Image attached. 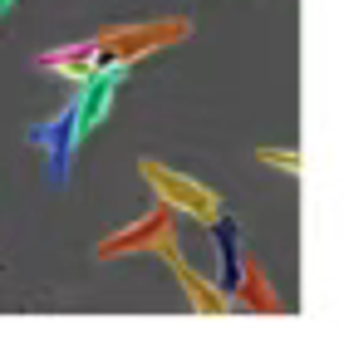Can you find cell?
<instances>
[{
	"label": "cell",
	"instance_id": "2",
	"mask_svg": "<svg viewBox=\"0 0 344 354\" xmlns=\"http://www.w3.org/2000/svg\"><path fill=\"white\" fill-rule=\"evenodd\" d=\"M138 172H143V183H148L153 202H162L172 216L197 221V227H211L217 216H227L222 192H211L207 183H197V177H187V172H178V167H167V162H157V158H138Z\"/></svg>",
	"mask_w": 344,
	"mask_h": 354
},
{
	"label": "cell",
	"instance_id": "5",
	"mask_svg": "<svg viewBox=\"0 0 344 354\" xmlns=\"http://www.w3.org/2000/svg\"><path fill=\"white\" fill-rule=\"evenodd\" d=\"M128 69H133V64H104V69L84 74V79L74 84V104H79V123H84V133H94V128L108 118L113 94H118V84L128 79Z\"/></svg>",
	"mask_w": 344,
	"mask_h": 354
},
{
	"label": "cell",
	"instance_id": "8",
	"mask_svg": "<svg viewBox=\"0 0 344 354\" xmlns=\"http://www.w3.org/2000/svg\"><path fill=\"white\" fill-rule=\"evenodd\" d=\"M256 158H261L266 167H280V172H300V153H290V148H261V153H256Z\"/></svg>",
	"mask_w": 344,
	"mask_h": 354
},
{
	"label": "cell",
	"instance_id": "6",
	"mask_svg": "<svg viewBox=\"0 0 344 354\" xmlns=\"http://www.w3.org/2000/svg\"><path fill=\"white\" fill-rule=\"evenodd\" d=\"M167 266H172V276L182 281L192 310H202V315H227V310H231V295H227L217 281H211V276H202L197 266H187V256H172Z\"/></svg>",
	"mask_w": 344,
	"mask_h": 354
},
{
	"label": "cell",
	"instance_id": "1",
	"mask_svg": "<svg viewBox=\"0 0 344 354\" xmlns=\"http://www.w3.org/2000/svg\"><path fill=\"white\" fill-rule=\"evenodd\" d=\"M192 35L187 15H162V20H133V25H104L89 39H74V44H55V50L39 55V69H50L59 79H84L104 64H138L148 55H162L172 44H182Z\"/></svg>",
	"mask_w": 344,
	"mask_h": 354
},
{
	"label": "cell",
	"instance_id": "4",
	"mask_svg": "<svg viewBox=\"0 0 344 354\" xmlns=\"http://www.w3.org/2000/svg\"><path fill=\"white\" fill-rule=\"evenodd\" d=\"M30 143L35 153L45 158V172H50V187H69V172H74V153L84 143V123H79V104L69 99L55 118L35 123L30 128Z\"/></svg>",
	"mask_w": 344,
	"mask_h": 354
},
{
	"label": "cell",
	"instance_id": "7",
	"mask_svg": "<svg viewBox=\"0 0 344 354\" xmlns=\"http://www.w3.org/2000/svg\"><path fill=\"white\" fill-rule=\"evenodd\" d=\"M231 305H246V310H261V315H280V295L271 290V281L261 276V266H256L251 256H241V276L231 286Z\"/></svg>",
	"mask_w": 344,
	"mask_h": 354
},
{
	"label": "cell",
	"instance_id": "3",
	"mask_svg": "<svg viewBox=\"0 0 344 354\" xmlns=\"http://www.w3.org/2000/svg\"><path fill=\"white\" fill-rule=\"evenodd\" d=\"M113 256H182V236H178V216H172L162 202H153L138 221H128L123 232L104 236L99 241V261H113Z\"/></svg>",
	"mask_w": 344,
	"mask_h": 354
},
{
	"label": "cell",
	"instance_id": "9",
	"mask_svg": "<svg viewBox=\"0 0 344 354\" xmlns=\"http://www.w3.org/2000/svg\"><path fill=\"white\" fill-rule=\"evenodd\" d=\"M10 10H15V0H0V20H6Z\"/></svg>",
	"mask_w": 344,
	"mask_h": 354
}]
</instances>
